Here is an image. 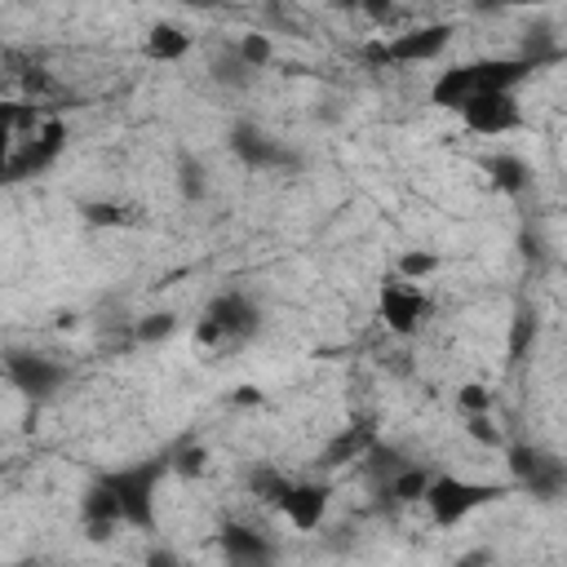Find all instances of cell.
Returning <instances> with one entry per match:
<instances>
[{"instance_id": "6da1fadb", "label": "cell", "mask_w": 567, "mask_h": 567, "mask_svg": "<svg viewBox=\"0 0 567 567\" xmlns=\"http://www.w3.org/2000/svg\"><path fill=\"white\" fill-rule=\"evenodd\" d=\"M532 62L523 53H492V58H470L452 62L430 80V106L439 111H461L478 93H518L523 80H532Z\"/></svg>"}, {"instance_id": "7a4b0ae2", "label": "cell", "mask_w": 567, "mask_h": 567, "mask_svg": "<svg viewBox=\"0 0 567 567\" xmlns=\"http://www.w3.org/2000/svg\"><path fill=\"white\" fill-rule=\"evenodd\" d=\"M168 478V456H151V461H133V465H115L102 470L97 483L111 492L120 523L137 527V532H155L159 527V483Z\"/></svg>"}, {"instance_id": "3957f363", "label": "cell", "mask_w": 567, "mask_h": 567, "mask_svg": "<svg viewBox=\"0 0 567 567\" xmlns=\"http://www.w3.org/2000/svg\"><path fill=\"white\" fill-rule=\"evenodd\" d=\"M501 496H509V483H492V478H461V474H447V470H434L425 496H421V509L425 518L447 532V527H461L465 518H474L483 505H496Z\"/></svg>"}, {"instance_id": "277c9868", "label": "cell", "mask_w": 567, "mask_h": 567, "mask_svg": "<svg viewBox=\"0 0 567 567\" xmlns=\"http://www.w3.org/2000/svg\"><path fill=\"white\" fill-rule=\"evenodd\" d=\"M452 40H456V22L430 18V22H412L377 35L372 44H363V58L372 66H425V62H439Z\"/></svg>"}, {"instance_id": "5b68a950", "label": "cell", "mask_w": 567, "mask_h": 567, "mask_svg": "<svg viewBox=\"0 0 567 567\" xmlns=\"http://www.w3.org/2000/svg\"><path fill=\"white\" fill-rule=\"evenodd\" d=\"M0 377L27 399V403H49L53 394L66 390L71 381V363L49 354V350H31V346H9L0 350Z\"/></svg>"}, {"instance_id": "8992f818", "label": "cell", "mask_w": 567, "mask_h": 567, "mask_svg": "<svg viewBox=\"0 0 567 567\" xmlns=\"http://www.w3.org/2000/svg\"><path fill=\"white\" fill-rule=\"evenodd\" d=\"M226 146L248 173H292V168H301V155L284 137L266 133L257 120H235L230 133H226Z\"/></svg>"}, {"instance_id": "52a82bcc", "label": "cell", "mask_w": 567, "mask_h": 567, "mask_svg": "<svg viewBox=\"0 0 567 567\" xmlns=\"http://www.w3.org/2000/svg\"><path fill=\"white\" fill-rule=\"evenodd\" d=\"M505 465L514 474L509 487L532 492L536 501H558L567 487V465L558 452H545L536 443H505Z\"/></svg>"}, {"instance_id": "ba28073f", "label": "cell", "mask_w": 567, "mask_h": 567, "mask_svg": "<svg viewBox=\"0 0 567 567\" xmlns=\"http://www.w3.org/2000/svg\"><path fill=\"white\" fill-rule=\"evenodd\" d=\"M434 315V301L421 284H403L385 275L377 284V319L390 328V337H416Z\"/></svg>"}, {"instance_id": "9c48e42d", "label": "cell", "mask_w": 567, "mask_h": 567, "mask_svg": "<svg viewBox=\"0 0 567 567\" xmlns=\"http://www.w3.org/2000/svg\"><path fill=\"white\" fill-rule=\"evenodd\" d=\"M199 319H208L221 332L226 350H230V346H244V341H252L261 332V301L248 288H217L204 301Z\"/></svg>"}, {"instance_id": "30bf717a", "label": "cell", "mask_w": 567, "mask_h": 567, "mask_svg": "<svg viewBox=\"0 0 567 567\" xmlns=\"http://www.w3.org/2000/svg\"><path fill=\"white\" fill-rule=\"evenodd\" d=\"M62 151H66V120L62 115H40L35 102H31V120L22 128V146H18V159H13V182L44 173Z\"/></svg>"}, {"instance_id": "8fae6325", "label": "cell", "mask_w": 567, "mask_h": 567, "mask_svg": "<svg viewBox=\"0 0 567 567\" xmlns=\"http://www.w3.org/2000/svg\"><path fill=\"white\" fill-rule=\"evenodd\" d=\"M456 115H461L465 133L487 137V142L509 137V133H518V128L527 124L518 93H478V97H470V102H465Z\"/></svg>"}, {"instance_id": "7c38bea8", "label": "cell", "mask_w": 567, "mask_h": 567, "mask_svg": "<svg viewBox=\"0 0 567 567\" xmlns=\"http://www.w3.org/2000/svg\"><path fill=\"white\" fill-rule=\"evenodd\" d=\"M275 514L297 532V536H310L328 523L332 514V483L328 478H292L284 501L275 505Z\"/></svg>"}, {"instance_id": "4fadbf2b", "label": "cell", "mask_w": 567, "mask_h": 567, "mask_svg": "<svg viewBox=\"0 0 567 567\" xmlns=\"http://www.w3.org/2000/svg\"><path fill=\"white\" fill-rule=\"evenodd\" d=\"M217 554L226 567H279V540L252 523H221Z\"/></svg>"}, {"instance_id": "5bb4252c", "label": "cell", "mask_w": 567, "mask_h": 567, "mask_svg": "<svg viewBox=\"0 0 567 567\" xmlns=\"http://www.w3.org/2000/svg\"><path fill=\"white\" fill-rule=\"evenodd\" d=\"M190 49H195V35L182 22H155L142 35V58L146 62H159V66H173V62L190 58Z\"/></svg>"}, {"instance_id": "9a60e30c", "label": "cell", "mask_w": 567, "mask_h": 567, "mask_svg": "<svg viewBox=\"0 0 567 567\" xmlns=\"http://www.w3.org/2000/svg\"><path fill=\"white\" fill-rule=\"evenodd\" d=\"M27 120H31V102L0 97V186L13 182V159H18V146H22Z\"/></svg>"}, {"instance_id": "2e32d148", "label": "cell", "mask_w": 567, "mask_h": 567, "mask_svg": "<svg viewBox=\"0 0 567 567\" xmlns=\"http://www.w3.org/2000/svg\"><path fill=\"white\" fill-rule=\"evenodd\" d=\"M434 478V465H421V461H399L390 474H385V496L394 505H421L425 487Z\"/></svg>"}, {"instance_id": "e0dca14e", "label": "cell", "mask_w": 567, "mask_h": 567, "mask_svg": "<svg viewBox=\"0 0 567 567\" xmlns=\"http://www.w3.org/2000/svg\"><path fill=\"white\" fill-rule=\"evenodd\" d=\"M483 173L487 182L501 190V195H523L527 182H532V168L523 155H509V151H496V155H483Z\"/></svg>"}, {"instance_id": "ac0fdd59", "label": "cell", "mask_w": 567, "mask_h": 567, "mask_svg": "<svg viewBox=\"0 0 567 567\" xmlns=\"http://www.w3.org/2000/svg\"><path fill=\"white\" fill-rule=\"evenodd\" d=\"M439 270H443V257H439L434 248H403V252L394 257V266H390L394 279H403V284H421V288H425Z\"/></svg>"}, {"instance_id": "d6986e66", "label": "cell", "mask_w": 567, "mask_h": 567, "mask_svg": "<svg viewBox=\"0 0 567 567\" xmlns=\"http://www.w3.org/2000/svg\"><path fill=\"white\" fill-rule=\"evenodd\" d=\"M230 49H235V58H239L252 75L275 62V40H270L266 31H248V35H239V40H230Z\"/></svg>"}, {"instance_id": "ffe728a7", "label": "cell", "mask_w": 567, "mask_h": 567, "mask_svg": "<svg viewBox=\"0 0 567 567\" xmlns=\"http://www.w3.org/2000/svg\"><path fill=\"white\" fill-rule=\"evenodd\" d=\"M372 447H377V443H372V434H368L363 425H346V430L328 443L323 456H328V465H346V461H354V456H368Z\"/></svg>"}, {"instance_id": "44dd1931", "label": "cell", "mask_w": 567, "mask_h": 567, "mask_svg": "<svg viewBox=\"0 0 567 567\" xmlns=\"http://www.w3.org/2000/svg\"><path fill=\"white\" fill-rule=\"evenodd\" d=\"M456 412L461 416H487V412H496V390L483 385V381L456 385Z\"/></svg>"}, {"instance_id": "7402d4cb", "label": "cell", "mask_w": 567, "mask_h": 567, "mask_svg": "<svg viewBox=\"0 0 567 567\" xmlns=\"http://www.w3.org/2000/svg\"><path fill=\"white\" fill-rule=\"evenodd\" d=\"M461 430H465V439L478 443L483 452H505V443H509L505 430L492 421V412H487V416H461Z\"/></svg>"}, {"instance_id": "603a6c76", "label": "cell", "mask_w": 567, "mask_h": 567, "mask_svg": "<svg viewBox=\"0 0 567 567\" xmlns=\"http://www.w3.org/2000/svg\"><path fill=\"white\" fill-rule=\"evenodd\" d=\"M208 71H213V80H217L221 89H244V84H252V71L235 58V49H230V44H221V53L213 58V66H208Z\"/></svg>"}, {"instance_id": "cb8c5ba5", "label": "cell", "mask_w": 567, "mask_h": 567, "mask_svg": "<svg viewBox=\"0 0 567 567\" xmlns=\"http://www.w3.org/2000/svg\"><path fill=\"white\" fill-rule=\"evenodd\" d=\"M80 217L89 221V226H133V217H128V208L124 204H115V199H84L80 204Z\"/></svg>"}, {"instance_id": "d4e9b609", "label": "cell", "mask_w": 567, "mask_h": 567, "mask_svg": "<svg viewBox=\"0 0 567 567\" xmlns=\"http://www.w3.org/2000/svg\"><path fill=\"white\" fill-rule=\"evenodd\" d=\"M177 190H182V199H204L208 195V173H204V164L195 159V155H182L177 159Z\"/></svg>"}, {"instance_id": "484cf974", "label": "cell", "mask_w": 567, "mask_h": 567, "mask_svg": "<svg viewBox=\"0 0 567 567\" xmlns=\"http://www.w3.org/2000/svg\"><path fill=\"white\" fill-rule=\"evenodd\" d=\"M173 332H177V315H168V310H155V315H146V319H137V323H133V337H137L142 346L168 341Z\"/></svg>"}, {"instance_id": "4316f807", "label": "cell", "mask_w": 567, "mask_h": 567, "mask_svg": "<svg viewBox=\"0 0 567 567\" xmlns=\"http://www.w3.org/2000/svg\"><path fill=\"white\" fill-rule=\"evenodd\" d=\"M208 470V452L199 447V443H182L173 456H168V474H177V478H199Z\"/></svg>"}, {"instance_id": "83f0119b", "label": "cell", "mask_w": 567, "mask_h": 567, "mask_svg": "<svg viewBox=\"0 0 567 567\" xmlns=\"http://www.w3.org/2000/svg\"><path fill=\"white\" fill-rule=\"evenodd\" d=\"M230 403L235 408H257V403H266V394H261V385H235Z\"/></svg>"}, {"instance_id": "f1b7e54d", "label": "cell", "mask_w": 567, "mask_h": 567, "mask_svg": "<svg viewBox=\"0 0 567 567\" xmlns=\"http://www.w3.org/2000/svg\"><path fill=\"white\" fill-rule=\"evenodd\" d=\"M146 567H173V563H168V558H151Z\"/></svg>"}]
</instances>
